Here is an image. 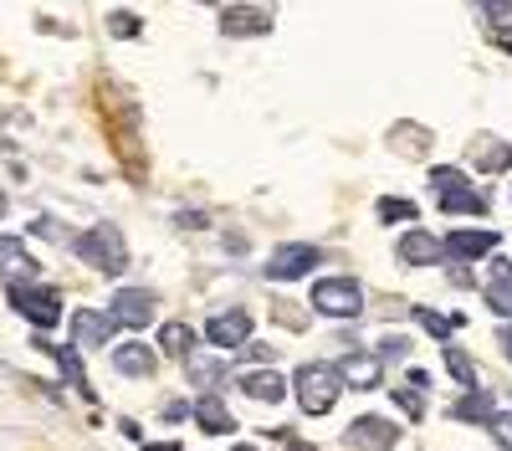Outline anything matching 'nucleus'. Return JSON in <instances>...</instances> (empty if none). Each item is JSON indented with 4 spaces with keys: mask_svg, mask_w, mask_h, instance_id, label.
<instances>
[{
    "mask_svg": "<svg viewBox=\"0 0 512 451\" xmlns=\"http://www.w3.org/2000/svg\"><path fill=\"white\" fill-rule=\"evenodd\" d=\"M390 139H395V149H400V154H415V159H420L425 149H431V134H425L420 123H395Z\"/></svg>",
    "mask_w": 512,
    "mask_h": 451,
    "instance_id": "26",
    "label": "nucleus"
},
{
    "mask_svg": "<svg viewBox=\"0 0 512 451\" xmlns=\"http://www.w3.org/2000/svg\"><path fill=\"white\" fill-rule=\"evenodd\" d=\"M497 241H502V236H497L492 226H482V231H451L441 246H446V257H456V262H477V257H492Z\"/></svg>",
    "mask_w": 512,
    "mask_h": 451,
    "instance_id": "11",
    "label": "nucleus"
},
{
    "mask_svg": "<svg viewBox=\"0 0 512 451\" xmlns=\"http://www.w3.org/2000/svg\"><path fill=\"white\" fill-rule=\"evenodd\" d=\"M395 257L400 262H410V267H436L441 257H446V246H441V236H431V231H405L400 236V246H395Z\"/></svg>",
    "mask_w": 512,
    "mask_h": 451,
    "instance_id": "10",
    "label": "nucleus"
},
{
    "mask_svg": "<svg viewBox=\"0 0 512 451\" xmlns=\"http://www.w3.org/2000/svg\"><path fill=\"white\" fill-rule=\"evenodd\" d=\"M313 308L323 313V318H359L364 313V287L354 282V277H323V282H313Z\"/></svg>",
    "mask_w": 512,
    "mask_h": 451,
    "instance_id": "4",
    "label": "nucleus"
},
{
    "mask_svg": "<svg viewBox=\"0 0 512 451\" xmlns=\"http://www.w3.org/2000/svg\"><path fill=\"white\" fill-rule=\"evenodd\" d=\"M415 216H420L415 200H400V195H384V200H379V221H390V226H395V221H410V226H415Z\"/></svg>",
    "mask_w": 512,
    "mask_h": 451,
    "instance_id": "28",
    "label": "nucleus"
},
{
    "mask_svg": "<svg viewBox=\"0 0 512 451\" xmlns=\"http://www.w3.org/2000/svg\"><path fill=\"white\" fill-rule=\"evenodd\" d=\"M395 405L405 410L410 421H420V416H425V400H420V390H410V385H400V390H395Z\"/></svg>",
    "mask_w": 512,
    "mask_h": 451,
    "instance_id": "30",
    "label": "nucleus"
},
{
    "mask_svg": "<svg viewBox=\"0 0 512 451\" xmlns=\"http://www.w3.org/2000/svg\"><path fill=\"white\" fill-rule=\"evenodd\" d=\"M195 6H216V0H195Z\"/></svg>",
    "mask_w": 512,
    "mask_h": 451,
    "instance_id": "41",
    "label": "nucleus"
},
{
    "mask_svg": "<svg viewBox=\"0 0 512 451\" xmlns=\"http://www.w3.org/2000/svg\"><path fill=\"white\" fill-rule=\"evenodd\" d=\"M492 410H497V405H492V390H477V385H472V390H466V395L451 405V416H456V421H477V426H487V421H492Z\"/></svg>",
    "mask_w": 512,
    "mask_h": 451,
    "instance_id": "23",
    "label": "nucleus"
},
{
    "mask_svg": "<svg viewBox=\"0 0 512 451\" xmlns=\"http://www.w3.org/2000/svg\"><path fill=\"white\" fill-rule=\"evenodd\" d=\"M287 451H313V446H308V441H292V446H287Z\"/></svg>",
    "mask_w": 512,
    "mask_h": 451,
    "instance_id": "38",
    "label": "nucleus"
},
{
    "mask_svg": "<svg viewBox=\"0 0 512 451\" xmlns=\"http://www.w3.org/2000/svg\"><path fill=\"white\" fill-rule=\"evenodd\" d=\"M113 313H93V308H82L77 318H72V344L77 349H103L108 339H113Z\"/></svg>",
    "mask_w": 512,
    "mask_h": 451,
    "instance_id": "12",
    "label": "nucleus"
},
{
    "mask_svg": "<svg viewBox=\"0 0 512 451\" xmlns=\"http://www.w3.org/2000/svg\"><path fill=\"white\" fill-rule=\"evenodd\" d=\"M246 359H272V344H241Z\"/></svg>",
    "mask_w": 512,
    "mask_h": 451,
    "instance_id": "35",
    "label": "nucleus"
},
{
    "mask_svg": "<svg viewBox=\"0 0 512 451\" xmlns=\"http://www.w3.org/2000/svg\"><path fill=\"white\" fill-rule=\"evenodd\" d=\"M477 6L487 11V31L502 52H512V0H477Z\"/></svg>",
    "mask_w": 512,
    "mask_h": 451,
    "instance_id": "22",
    "label": "nucleus"
},
{
    "mask_svg": "<svg viewBox=\"0 0 512 451\" xmlns=\"http://www.w3.org/2000/svg\"><path fill=\"white\" fill-rule=\"evenodd\" d=\"M344 441H349L354 451H390V446L400 441V426L384 421V416H359V421L349 426Z\"/></svg>",
    "mask_w": 512,
    "mask_h": 451,
    "instance_id": "8",
    "label": "nucleus"
},
{
    "mask_svg": "<svg viewBox=\"0 0 512 451\" xmlns=\"http://www.w3.org/2000/svg\"><path fill=\"white\" fill-rule=\"evenodd\" d=\"M0 216H6V190H0Z\"/></svg>",
    "mask_w": 512,
    "mask_h": 451,
    "instance_id": "40",
    "label": "nucleus"
},
{
    "mask_svg": "<svg viewBox=\"0 0 512 451\" xmlns=\"http://www.w3.org/2000/svg\"><path fill=\"white\" fill-rule=\"evenodd\" d=\"M292 390H297V405H303L308 416H328L338 405V395H344V380H338L333 364H297Z\"/></svg>",
    "mask_w": 512,
    "mask_h": 451,
    "instance_id": "1",
    "label": "nucleus"
},
{
    "mask_svg": "<svg viewBox=\"0 0 512 451\" xmlns=\"http://www.w3.org/2000/svg\"><path fill=\"white\" fill-rule=\"evenodd\" d=\"M108 308H113V323L144 328V323H154V308H159V298L149 293V287H118Z\"/></svg>",
    "mask_w": 512,
    "mask_h": 451,
    "instance_id": "7",
    "label": "nucleus"
},
{
    "mask_svg": "<svg viewBox=\"0 0 512 451\" xmlns=\"http://www.w3.org/2000/svg\"><path fill=\"white\" fill-rule=\"evenodd\" d=\"M502 354H507V359H512V323H507V328H502Z\"/></svg>",
    "mask_w": 512,
    "mask_h": 451,
    "instance_id": "37",
    "label": "nucleus"
},
{
    "mask_svg": "<svg viewBox=\"0 0 512 451\" xmlns=\"http://www.w3.org/2000/svg\"><path fill=\"white\" fill-rule=\"evenodd\" d=\"M241 390H246L251 400L272 405V400H282V395H287V380L277 375V369H246V375H241Z\"/></svg>",
    "mask_w": 512,
    "mask_h": 451,
    "instance_id": "18",
    "label": "nucleus"
},
{
    "mask_svg": "<svg viewBox=\"0 0 512 451\" xmlns=\"http://www.w3.org/2000/svg\"><path fill=\"white\" fill-rule=\"evenodd\" d=\"M231 451H256V446H231Z\"/></svg>",
    "mask_w": 512,
    "mask_h": 451,
    "instance_id": "42",
    "label": "nucleus"
},
{
    "mask_svg": "<svg viewBox=\"0 0 512 451\" xmlns=\"http://www.w3.org/2000/svg\"><path fill=\"white\" fill-rule=\"evenodd\" d=\"M190 410H195V421H200L205 436H226V431H236V416L226 410V400H221L216 390H200V400H195Z\"/></svg>",
    "mask_w": 512,
    "mask_h": 451,
    "instance_id": "13",
    "label": "nucleus"
},
{
    "mask_svg": "<svg viewBox=\"0 0 512 451\" xmlns=\"http://www.w3.org/2000/svg\"><path fill=\"white\" fill-rule=\"evenodd\" d=\"M487 303H492V313L512 318V262L507 257H492V267H487Z\"/></svg>",
    "mask_w": 512,
    "mask_h": 451,
    "instance_id": "15",
    "label": "nucleus"
},
{
    "mask_svg": "<svg viewBox=\"0 0 512 451\" xmlns=\"http://www.w3.org/2000/svg\"><path fill=\"white\" fill-rule=\"evenodd\" d=\"M36 272V262H31V252L16 241V236H0V277H31Z\"/></svg>",
    "mask_w": 512,
    "mask_h": 451,
    "instance_id": "24",
    "label": "nucleus"
},
{
    "mask_svg": "<svg viewBox=\"0 0 512 451\" xmlns=\"http://www.w3.org/2000/svg\"><path fill=\"white\" fill-rule=\"evenodd\" d=\"M185 375H190L195 390H216V385L226 380V364H221L216 354H195V349H190V354H185Z\"/></svg>",
    "mask_w": 512,
    "mask_h": 451,
    "instance_id": "19",
    "label": "nucleus"
},
{
    "mask_svg": "<svg viewBox=\"0 0 512 451\" xmlns=\"http://www.w3.org/2000/svg\"><path fill=\"white\" fill-rule=\"evenodd\" d=\"M313 267H323L318 246H277L272 262H267V277L272 282H297V277H308Z\"/></svg>",
    "mask_w": 512,
    "mask_h": 451,
    "instance_id": "6",
    "label": "nucleus"
},
{
    "mask_svg": "<svg viewBox=\"0 0 512 451\" xmlns=\"http://www.w3.org/2000/svg\"><path fill=\"white\" fill-rule=\"evenodd\" d=\"M446 369H451V375H456V380H461L466 390L477 385V369H472V359H466L461 349H446Z\"/></svg>",
    "mask_w": 512,
    "mask_h": 451,
    "instance_id": "29",
    "label": "nucleus"
},
{
    "mask_svg": "<svg viewBox=\"0 0 512 451\" xmlns=\"http://www.w3.org/2000/svg\"><path fill=\"white\" fill-rule=\"evenodd\" d=\"M487 431L497 436V446H502V451H512V416H507V410H492V421H487Z\"/></svg>",
    "mask_w": 512,
    "mask_h": 451,
    "instance_id": "31",
    "label": "nucleus"
},
{
    "mask_svg": "<svg viewBox=\"0 0 512 451\" xmlns=\"http://www.w3.org/2000/svg\"><path fill=\"white\" fill-rule=\"evenodd\" d=\"M6 298H11V308H16L26 323H36V328H52V323L62 318V298L52 293V287H36L31 277H16Z\"/></svg>",
    "mask_w": 512,
    "mask_h": 451,
    "instance_id": "5",
    "label": "nucleus"
},
{
    "mask_svg": "<svg viewBox=\"0 0 512 451\" xmlns=\"http://www.w3.org/2000/svg\"><path fill=\"white\" fill-rule=\"evenodd\" d=\"M333 369H338V380L354 385V390H374V385H379V375H384L379 354H344Z\"/></svg>",
    "mask_w": 512,
    "mask_h": 451,
    "instance_id": "14",
    "label": "nucleus"
},
{
    "mask_svg": "<svg viewBox=\"0 0 512 451\" xmlns=\"http://www.w3.org/2000/svg\"><path fill=\"white\" fill-rule=\"evenodd\" d=\"M36 349L57 354V364H62L67 385H72V390H82V400H93V385H88V375H82V359H77V349H62V344H47V339H36Z\"/></svg>",
    "mask_w": 512,
    "mask_h": 451,
    "instance_id": "21",
    "label": "nucleus"
},
{
    "mask_svg": "<svg viewBox=\"0 0 512 451\" xmlns=\"http://www.w3.org/2000/svg\"><path fill=\"white\" fill-rule=\"evenodd\" d=\"M472 164L487 170V175H502V170H512V144L507 139H477L472 144Z\"/></svg>",
    "mask_w": 512,
    "mask_h": 451,
    "instance_id": "20",
    "label": "nucleus"
},
{
    "mask_svg": "<svg viewBox=\"0 0 512 451\" xmlns=\"http://www.w3.org/2000/svg\"><path fill=\"white\" fill-rule=\"evenodd\" d=\"M113 369H118V375H128V380H149L154 375V349L128 339L123 349H113Z\"/></svg>",
    "mask_w": 512,
    "mask_h": 451,
    "instance_id": "16",
    "label": "nucleus"
},
{
    "mask_svg": "<svg viewBox=\"0 0 512 451\" xmlns=\"http://www.w3.org/2000/svg\"><path fill=\"white\" fill-rule=\"evenodd\" d=\"M159 349L185 359V354L195 349V328H190V323H164V328H159Z\"/></svg>",
    "mask_w": 512,
    "mask_h": 451,
    "instance_id": "25",
    "label": "nucleus"
},
{
    "mask_svg": "<svg viewBox=\"0 0 512 451\" xmlns=\"http://www.w3.org/2000/svg\"><path fill=\"white\" fill-rule=\"evenodd\" d=\"M405 349H410V344H405V339H395V334H390V339H384V344H379V354H384V359H400Z\"/></svg>",
    "mask_w": 512,
    "mask_h": 451,
    "instance_id": "33",
    "label": "nucleus"
},
{
    "mask_svg": "<svg viewBox=\"0 0 512 451\" xmlns=\"http://www.w3.org/2000/svg\"><path fill=\"white\" fill-rule=\"evenodd\" d=\"M205 339L216 344V349H241L246 339H251V313L246 308H226V313H216L205 323Z\"/></svg>",
    "mask_w": 512,
    "mask_h": 451,
    "instance_id": "9",
    "label": "nucleus"
},
{
    "mask_svg": "<svg viewBox=\"0 0 512 451\" xmlns=\"http://www.w3.org/2000/svg\"><path fill=\"white\" fill-rule=\"evenodd\" d=\"M410 313H415V323L425 328V334H436V339H451L456 328H461V313H451V318L436 313V308H410Z\"/></svg>",
    "mask_w": 512,
    "mask_h": 451,
    "instance_id": "27",
    "label": "nucleus"
},
{
    "mask_svg": "<svg viewBox=\"0 0 512 451\" xmlns=\"http://www.w3.org/2000/svg\"><path fill=\"white\" fill-rule=\"evenodd\" d=\"M108 31H113V36H139V16L113 11V16H108Z\"/></svg>",
    "mask_w": 512,
    "mask_h": 451,
    "instance_id": "32",
    "label": "nucleus"
},
{
    "mask_svg": "<svg viewBox=\"0 0 512 451\" xmlns=\"http://www.w3.org/2000/svg\"><path fill=\"white\" fill-rule=\"evenodd\" d=\"M144 451H180V446H144Z\"/></svg>",
    "mask_w": 512,
    "mask_h": 451,
    "instance_id": "39",
    "label": "nucleus"
},
{
    "mask_svg": "<svg viewBox=\"0 0 512 451\" xmlns=\"http://www.w3.org/2000/svg\"><path fill=\"white\" fill-rule=\"evenodd\" d=\"M431 185H436V200H441L446 216H487V195H477L472 180L461 170H451V164H436Z\"/></svg>",
    "mask_w": 512,
    "mask_h": 451,
    "instance_id": "3",
    "label": "nucleus"
},
{
    "mask_svg": "<svg viewBox=\"0 0 512 451\" xmlns=\"http://www.w3.org/2000/svg\"><path fill=\"white\" fill-rule=\"evenodd\" d=\"M221 31H226V36H267V31H272V16L256 11V6H231V11L221 16Z\"/></svg>",
    "mask_w": 512,
    "mask_h": 451,
    "instance_id": "17",
    "label": "nucleus"
},
{
    "mask_svg": "<svg viewBox=\"0 0 512 451\" xmlns=\"http://www.w3.org/2000/svg\"><path fill=\"white\" fill-rule=\"evenodd\" d=\"M72 252L88 262V267H98V272H123L128 267V241H123V231L118 226H88L77 241H72Z\"/></svg>",
    "mask_w": 512,
    "mask_h": 451,
    "instance_id": "2",
    "label": "nucleus"
},
{
    "mask_svg": "<svg viewBox=\"0 0 512 451\" xmlns=\"http://www.w3.org/2000/svg\"><path fill=\"white\" fill-rule=\"evenodd\" d=\"M185 416H190L185 400H169V405H164V421H185Z\"/></svg>",
    "mask_w": 512,
    "mask_h": 451,
    "instance_id": "34",
    "label": "nucleus"
},
{
    "mask_svg": "<svg viewBox=\"0 0 512 451\" xmlns=\"http://www.w3.org/2000/svg\"><path fill=\"white\" fill-rule=\"evenodd\" d=\"M180 226H185V231H200V226H205V216H195V211H185V216H180Z\"/></svg>",
    "mask_w": 512,
    "mask_h": 451,
    "instance_id": "36",
    "label": "nucleus"
}]
</instances>
